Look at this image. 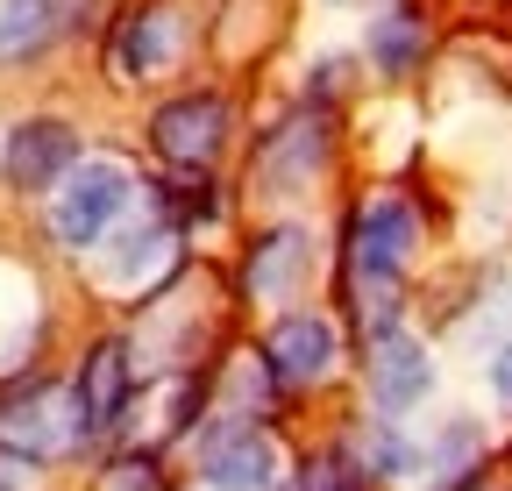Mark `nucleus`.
Instances as JSON below:
<instances>
[{
  "label": "nucleus",
  "instance_id": "obj_1",
  "mask_svg": "<svg viewBox=\"0 0 512 491\" xmlns=\"http://www.w3.org/2000/svg\"><path fill=\"white\" fill-rule=\"evenodd\" d=\"M128 200H136V178H128V164H114V157L72 164V171L57 178L50 228H57V242H72V250H93V242L128 214Z\"/></svg>",
  "mask_w": 512,
  "mask_h": 491
},
{
  "label": "nucleus",
  "instance_id": "obj_2",
  "mask_svg": "<svg viewBox=\"0 0 512 491\" xmlns=\"http://www.w3.org/2000/svg\"><path fill=\"white\" fill-rule=\"evenodd\" d=\"M72 420H79V399H64L57 385H36L0 406V449H15L22 463H50L72 449V435H79Z\"/></svg>",
  "mask_w": 512,
  "mask_h": 491
},
{
  "label": "nucleus",
  "instance_id": "obj_3",
  "mask_svg": "<svg viewBox=\"0 0 512 491\" xmlns=\"http://www.w3.org/2000/svg\"><path fill=\"white\" fill-rule=\"evenodd\" d=\"M221 136H228V107H221L214 93L171 100V107H157V121H150V143H157L171 164H185V171L214 164V157H221Z\"/></svg>",
  "mask_w": 512,
  "mask_h": 491
},
{
  "label": "nucleus",
  "instance_id": "obj_4",
  "mask_svg": "<svg viewBox=\"0 0 512 491\" xmlns=\"http://www.w3.org/2000/svg\"><path fill=\"white\" fill-rule=\"evenodd\" d=\"M413 257V207L399 193H377L356 214V278L363 285H392Z\"/></svg>",
  "mask_w": 512,
  "mask_h": 491
},
{
  "label": "nucleus",
  "instance_id": "obj_5",
  "mask_svg": "<svg viewBox=\"0 0 512 491\" xmlns=\"http://www.w3.org/2000/svg\"><path fill=\"white\" fill-rule=\"evenodd\" d=\"M200 477H207V491H271L278 484V442L256 435V427H228L221 442H207Z\"/></svg>",
  "mask_w": 512,
  "mask_h": 491
},
{
  "label": "nucleus",
  "instance_id": "obj_6",
  "mask_svg": "<svg viewBox=\"0 0 512 491\" xmlns=\"http://www.w3.org/2000/svg\"><path fill=\"white\" fill-rule=\"evenodd\" d=\"M79 157V136L64 121H29V129L8 136V186L15 193H50Z\"/></svg>",
  "mask_w": 512,
  "mask_h": 491
},
{
  "label": "nucleus",
  "instance_id": "obj_7",
  "mask_svg": "<svg viewBox=\"0 0 512 491\" xmlns=\"http://www.w3.org/2000/svg\"><path fill=\"white\" fill-rule=\"evenodd\" d=\"M185 50V15L178 8H136L114 36V72L121 79H150Z\"/></svg>",
  "mask_w": 512,
  "mask_h": 491
},
{
  "label": "nucleus",
  "instance_id": "obj_8",
  "mask_svg": "<svg viewBox=\"0 0 512 491\" xmlns=\"http://www.w3.org/2000/svg\"><path fill=\"white\" fill-rule=\"evenodd\" d=\"M427 385H434L427 349H420L413 335H399V328H384V335H377V363H370V392H377V406H384V413H406V406L427 399Z\"/></svg>",
  "mask_w": 512,
  "mask_h": 491
},
{
  "label": "nucleus",
  "instance_id": "obj_9",
  "mask_svg": "<svg viewBox=\"0 0 512 491\" xmlns=\"http://www.w3.org/2000/svg\"><path fill=\"white\" fill-rule=\"evenodd\" d=\"M271 371L285 385H320L335 371V328L320 321V314H285L271 328Z\"/></svg>",
  "mask_w": 512,
  "mask_h": 491
},
{
  "label": "nucleus",
  "instance_id": "obj_10",
  "mask_svg": "<svg viewBox=\"0 0 512 491\" xmlns=\"http://www.w3.org/2000/svg\"><path fill=\"white\" fill-rule=\"evenodd\" d=\"M121 406H128V349L100 342L86 356V371H79V427L86 435H107V427L121 420Z\"/></svg>",
  "mask_w": 512,
  "mask_h": 491
},
{
  "label": "nucleus",
  "instance_id": "obj_11",
  "mask_svg": "<svg viewBox=\"0 0 512 491\" xmlns=\"http://www.w3.org/2000/svg\"><path fill=\"white\" fill-rule=\"evenodd\" d=\"M306 271H313V242L299 228H278V235L256 242V257H249V292L278 306V299H292L306 285Z\"/></svg>",
  "mask_w": 512,
  "mask_h": 491
},
{
  "label": "nucleus",
  "instance_id": "obj_12",
  "mask_svg": "<svg viewBox=\"0 0 512 491\" xmlns=\"http://www.w3.org/2000/svg\"><path fill=\"white\" fill-rule=\"evenodd\" d=\"M164 264H171V235H164V228H128L114 250L100 257V285H107V292H136V285H150Z\"/></svg>",
  "mask_w": 512,
  "mask_h": 491
},
{
  "label": "nucleus",
  "instance_id": "obj_13",
  "mask_svg": "<svg viewBox=\"0 0 512 491\" xmlns=\"http://www.w3.org/2000/svg\"><path fill=\"white\" fill-rule=\"evenodd\" d=\"M64 29V0H0V57H29Z\"/></svg>",
  "mask_w": 512,
  "mask_h": 491
},
{
  "label": "nucleus",
  "instance_id": "obj_14",
  "mask_svg": "<svg viewBox=\"0 0 512 491\" xmlns=\"http://www.w3.org/2000/svg\"><path fill=\"white\" fill-rule=\"evenodd\" d=\"M313 164H320V136H313V121L285 129V136L264 150V178H271V186H306Z\"/></svg>",
  "mask_w": 512,
  "mask_h": 491
},
{
  "label": "nucleus",
  "instance_id": "obj_15",
  "mask_svg": "<svg viewBox=\"0 0 512 491\" xmlns=\"http://www.w3.org/2000/svg\"><path fill=\"white\" fill-rule=\"evenodd\" d=\"M370 50H377V65H384V72H406L413 57H420V22H413L406 8H392V15L370 29Z\"/></svg>",
  "mask_w": 512,
  "mask_h": 491
},
{
  "label": "nucleus",
  "instance_id": "obj_16",
  "mask_svg": "<svg viewBox=\"0 0 512 491\" xmlns=\"http://www.w3.org/2000/svg\"><path fill=\"white\" fill-rule=\"evenodd\" d=\"M491 385H498V399H512V342H505L498 363H491Z\"/></svg>",
  "mask_w": 512,
  "mask_h": 491
},
{
  "label": "nucleus",
  "instance_id": "obj_17",
  "mask_svg": "<svg viewBox=\"0 0 512 491\" xmlns=\"http://www.w3.org/2000/svg\"><path fill=\"white\" fill-rule=\"evenodd\" d=\"M292 491H306V484H292Z\"/></svg>",
  "mask_w": 512,
  "mask_h": 491
}]
</instances>
